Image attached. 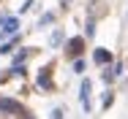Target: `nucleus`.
<instances>
[{
	"mask_svg": "<svg viewBox=\"0 0 128 119\" xmlns=\"http://www.w3.org/2000/svg\"><path fill=\"white\" fill-rule=\"evenodd\" d=\"M16 30H19V19L16 16H8V19H3V24H0V38L16 35Z\"/></svg>",
	"mask_w": 128,
	"mask_h": 119,
	"instance_id": "nucleus-1",
	"label": "nucleus"
},
{
	"mask_svg": "<svg viewBox=\"0 0 128 119\" xmlns=\"http://www.w3.org/2000/svg\"><path fill=\"white\" fill-rule=\"evenodd\" d=\"M19 103L11 100V97H0V114H19Z\"/></svg>",
	"mask_w": 128,
	"mask_h": 119,
	"instance_id": "nucleus-2",
	"label": "nucleus"
},
{
	"mask_svg": "<svg viewBox=\"0 0 128 119\" xmlns=\"http://www.w3.org/2000/svg\"><path fill=\"white\" fill-rule=\"evenodd\" d=\"M93 60H96L98 65H109V62H112V54H109L106 49H96V51H93Z\"/></svg>",
	"mask_w": 128,
	"mask_h": 119,
	"instance_id": "nucleus-3",
	"label": "nucleus"
},
{
	"mask_svg": "<svg viewBox=\"0 0 128 119\" xmlns=\"http://www.w3.org/2000/svg\"><path fill=\"white\" fill-rule=\"evenodd\" d=\"M79 87H82V89H79V100H82V103H90V92H93V84L84 79Z\"/></svg>",
	"mask_w": 128,
	"mask_h": 119,
	"instance_id": "nucleus-4",
	"label": "nucleus"
},
{
	"mask_svg": "<svg viewBox=\"0 0 128 119\" xmlns=\"http://www.w3.org/2000/svg\"><path fill=\"white\" fill-rule=\"evenodd\" d=\"M82 46H84V38H74V41H71V46H68V54H79Z\"/></svg>",
	"mask_w": 128,
	"mask_h": 119,
	"instance_id": "nucleus-5",
	"label": "nucleus"
},
{
	"mask_svg": "<svg viewBox=\"0 0 128 119\" xmlns=\"http://www.w3.org/2000/svg\"><path fill=\"white\" fill-rule=\"evenodd\" d=\"M38 84H41V89H52V79H49V71H46V73L41 71V76H38Z\"/></svg>",
	"mask_w": 128,
	"mask_h": 119,
	"instance_id": "nucleus-6",
	"label": "nucleus"
},
{
	"mask_svg": "<svg viewBox=\"0 0 128 119\" xmlns=\"http://www.w3.org/2000/svg\"><path fill=\"white\" fill-rule=\"evenodd\" d=\"M52 19H54V14H52V11H46V14L41 16V22H38V27H49V24H52Z\"/></svg>",
	"mask_w": 128,
	"mask_h": 119,
	"instance_id": "nucleus-7",
	"label": "nucleus"
},
{
	"mask_svg": "<svg viewBox=\"0 0 128 119\" xmlns=\"http://www.w3.org/2000/svg\"><path fill=\"white\" fill-rule=\"evenodd\" d=\"M84 65H87L84 60H76V62H74V71H76V73H84Z\"/></svg>",
	"mask_w": 128,
	"mask_h": 119,
	"instance_id": "nucleus-8",
	"label": "nucleus"
},
{
	"mask_svg": "<svg viewBox=\"0 0 128 119\" xmlns=\"http://www.w3.org/2000/svg\"><path fill=\"white\" fill-rule=\"evenodd\" d=\"M112 100H114V95H112V92H106V95H104V108H109V106H112Z\"/></svg>",
	"mask_w": 128,
	"mask_h": 119,
	"instance_id": "nucleus-9",
	"label": "nucleus"
},
{
	"mask_svg": "<svg viewBox=\"0 0 128 119\" xmlns=\"http://www.w3.org/2000/svg\"><path fill=\"white\" fill-rule=\"evenodd\" d=\"M14 43H16V41H11V43H3V46H0V54H8V51L14 49Z\"/></svg>",
	"mask_w": 128,
	"mask_h": 119,
	"instance_id": "nucleus-10",
	"label": "nucleus"
},
{
	"mask_svg": "<svg viewBox=\"0 0 128 119\" xmlns=\"http://www.w3.org/2000/svg\"><path fill=\"white\" fill-rule=\"evenodd\" d=\"M93 33H96V22H93V19H87V35L93 38Z\"/></svg>",
	"mask_w": 128,
	"mask_h": 119,
	"instance_id": "nucleus-11",
	"label": "nucleus"
},
{
	"mask_svg": "<svg viewBox=\"0 0 128 119\" xmlns=\"http://www.w3.org/2000/svg\"><path fill=\"white\" fill-rule=\"evenodd\" d=\"M52 119H63V108H54L52 111Z\"/></svg>",
	"mask_w": 128,
	"mask_h": 119,
	"instance_id": "nucleus-12",
	"label": "nucleus"
},
{
	"mask_svg": "<svg viewBox=\"0 0 128 119\" xmlns=\"http://www.w3.org/2000/svg\"><path fill=\"white\" fill-rule=\"evenodd\" d=\"M63 3H68V0H63Z\"/></svg>",
	"mask_w": 128,
	"mask_h": 119,
	"instance_id": "nucleus-13",
	"label": "nucleus"
},
{
	"mask_svg": "<svg viewBox=\"0 0 128 119\" xmlns=\"http://www.w3.org/2000/svg\"><path fill=\"white\" fill-rule=\"evenodd\" d=\"M0 24H3V19H0Z\"/></svg>",
	"mask_w": 128,
	"mask_h": 119,
	"instance_id": "nucleus-14",
	"label": "nucleus"
}]
</instances>
